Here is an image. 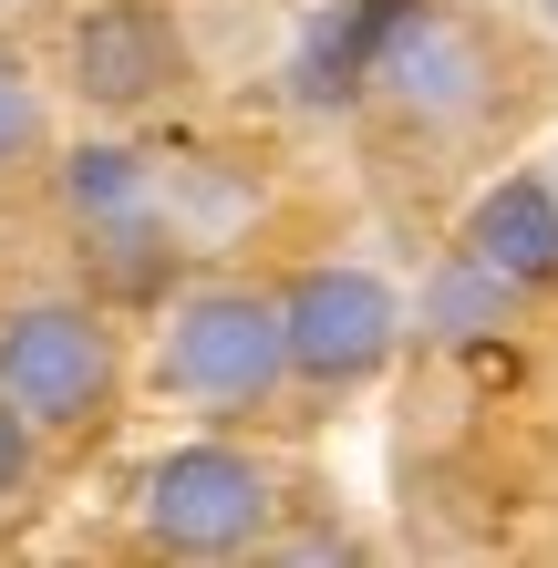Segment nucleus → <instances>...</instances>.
<instances>
[{"mask_svg":"<svg viewBox=\"0 0 558 568\" xmlns=\"http://www.w3.org/2000/svg\"><path fill=\"white\" fill-rule=\"evenodd\" d=\"M155 383L196 414H248L290 383V342H280V300L270 290H239V280H207L186 290L166 331H155Z\"/></svg>","mask_w":558,"mask_h":568,"instance_id":"obj_1","label":"nucleus"},{"mask_svg":"<svg viewBox=\"0 0 558 568\" xmlns=\"http://www.w3.org/2000/svg\"><path fill=\"white\" fill-rule=\"evenodd\" d=\"M114 331L93 300H11L0 311V393L42 424V434H83L114 414Z\"/></svg>","mask_w":558,"mask_h":568,"instance_id":"obj_2","label":"nucleus"},{"mask_svg":"<svg viewBox=\"0 0 558 568\" xmlns=\"http://www.w3.org/2000/svg\"><path fill=\"white\" fill-rule=\"evenodd\" d=\"M280 517V486L248 445H176L145 465V538L166 558H248Z\"/></svg>","mask_w":558,"mask_h":568,"instance_id":"obj_3","label":"nucleus"},{"mask_svg":"<svg viewBox=\"0 0 558 568\" xmlns=\"http://www.w3.org/2000/svg\"><path fill=\"white\" fill-rule=\"evenodd\" d=\"M280 342H290V383L352 393L404 352V300L373 270H301L280 290Z\"/></svg>","mask_w":558,"mask_h":568,"instance_id":"obj_4","label":"nucleus"},{"mask_svg":"<svg viewBox=\"0 0 558 568\" xmlns=\"http://www.w3.org/2000/svg\"><path fill=\"white\" fill-rule=\"evenodd\" d=\"M62 62H73V93L93 114H145L186 83V31L166 0H93Z\"/></svg>","mask_w":558,"mask_h":568,"instance_id":"obj_5","label":"nucleus"},{"mask_svg":"<svg viewBox=\"0 0 558 568\" xmlns=\"http://www.w3.org/2000/svg\"><path fill=\"white\" fill-rule=\"evenodd\" d=\"M466 258L497 270L507 290H548L558 280V186L548 176H497L466 207Z\"/></svg>","mask_w":558,"mask_h":568,"instance_id":"obj_6","label":"nucleus"},{"mask_svg":"<svg viewBox=\"0 0 558 568\" xmlns=\"http://www.w3.org/2000/svg\"><path fill=\"white\" fill-rule=\"evenodd\" d=\"M404 114H424V124H466L476 104H486V52L466 42L455 21H435V11H414V31L383 52V73H373Z\"/></svg>","mask_w":558,"mask_h":568,"instance_id":"obj_7","label":"nucleus"},{"mask_svg":"<svg viewBox=\"0 0 558 568\" xmlns=\"http://www.w3.org/2000/svg\"><path fill=\"white\" fill-rule=\"evenodd\" d=\"M414 11H424V0H342V11L311 31V52H301L311 104H352V93L383 73V52L414 31Z\"/></svg>","mask_w":558,"mask_h":568,"instance_id":"obj_8","label":"nucleus"},{"mask_svg":"<svg viewBox=\"0 0 558 568\" xmlns=\"http://www.w3.org/2000/svg\"><path fill=\"white\" fill-rule=\"evenodd\" d=\"M62 207L83 217V239L135 227V217H155V165L135 145H73L62 155Z\"/></svg>","mask_w":558,"mask_h":568,"instance_id":"obj_9","label":"nucleus"},{"mask_svg":"<svg viewBox=\"0 0 558 568\" xmlns=\"http://www.w3.org/2000/svg\"><path fill=\"white\" fill-rule=\"evenodd\" d=\"M52 145V114H42V83L21 62H0V176H21L31 155Z\"/></svg>","mask_w":558,"mask_h":568,"instance_id":"obj_10","label":"nucleus"},{"mask_svg":"<svg viewBox=\"0 0 558 568\" xmlns=\"http://www.w3.org/2000/svg\"><path fill=\"white\" fill-rule=\"evenodd\" d=\"M31 465H42V424L0 393V507H21V496H31Z\"/></svg>","mask_w":558,"mask_h":568,"instance_id":"obj_11","label":"nucleus"},{"mask_svg":"<svg viewBox=\"0 0 558 568\" xmlns=\"http://www.w3.org/2000/svg\"><path fill=\"white\" fill-rule=\"evenodd\" d=\"M0 11H21V0H0Z\"/></svg>","mask_w":558,"mask_h":568,"instance_id":"obj_12","label":"nucleus"},{"mask_svg":"<svg viewBox=\"0 0 558 568\" xmlns=\"http://www.w3.org/2000/svg\"><path fill=\"white\" fill-rule=\"evenodd\" d=\"M548 21H558V0H548Z\"/></svg>","mask_w":558,"mask_h":568,"instance_id":"obj_13","label":"nucleus"}]
</instances>
